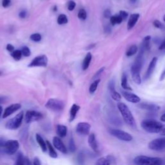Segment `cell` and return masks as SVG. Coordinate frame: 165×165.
Returning a JSON list of instances; mask_svg holds the SVG:
<instances>
[{
	"label": "cell",
	"instance_id": "cell-50",
	"mask_svg": "<svg viewBox=\"0 0 165 165\" xmlns=\"http://www.w3.org/2000/svg\"><path fill=\"white\" fill-rule=\"evenodd\" d=\"M159 134L161 135H163V136L165 137V125H163L161 132H159Z\"/></svg>",
	"mask_w": 165,
	"mask_h": 165
},
{
	"label": "cell",
	"instance_id": "cell-53",
	"mask_svg": "<svg viewBox=\"0 0 165 165\" xmlns=\"http://www.w3.org/2000/svg\"><path fill=\"white\" fill-rule=\"evenodd\" d=\"M160 120H161V121H163V122H165V113L163 114V115L161 116V118H160Z\"/></svg>",
	"mask_w": 165,
	"mask_h": 165
},
{
	"label": "cell",
	"instance_id": "cell-21",
	"mask_svg": "<svg viewBox=\"0 0 165 165\" xmlns=\"http://www.w3.org/2000/svg\"><path fill=\"white\" fill-rule=\"evenodd\" d=\"M139 16H140L139 14H132L130 16L129 20H128V24H127L128 30H130L133 28V27H134L136 23L139 20Z\"/></svg>",
	"mask_w": 165,
	"mask_h": 165
},
{
	"label": "cell",
	"instance_id": "cell-24",
	"mask_svg": "<svg viewBox=\"0 0 165 165\" xmlns=\"http://www.w3.org/2000/svg\"><path fill=\"white\" fill-rule=\"evenodd\" d=\"M36 141H37V142H38V143L40 146V147H41V150H42L43 152H46V151H47V143H46V142L43 139V137H41L39 134H37L36 135Z\"/></svg>",
	"mask_w": 165,
	"mask_h": 165
},
{
	"label": "cell",
	"instance_id": "cell-8",
	"mask_svg": "<svg viewBox=\"0 0 165 165\" xmlns=\"http://www.w3.org/2000/svg\"><path fill=\"white\" fill-rule=\"evenodd\" d=\"M65 104L61 100L50 99L45 104V107L54 112H60L64 108Z\"/></svg>",
	"mask_w": 165,
	"mask_h": 165
},
{
	"label": "cell",
	"instance_id": "cell-47",
	"mask_svg": "<svg viewBox=\"0 0 165 165\" xmlns=\"http://www.w3.org/2000/svg\"><path fill=\"white\" fill-rule=\"evenodd\" d=\"M33 165H41L39 159L38 157L34 158L33 161Z\"/></svg>",
	"mask_w": 165,
	"mask_h": 165
},
{
	"label": "cell",
	"instance_id": "cell-39",
	"mask_svg": "<svg viewBox=\"0 0 165 165\" xmlns=\"http://www.w3.org/2000/svg\"><path fill=\"white\" fill-rule=\"evenodd\" d=\"M77 162H78L79 164L83 165L85 162V157H84V154H82V152H81L79 154L78 157H77Z\"/></svg>",
	"mask_w": 165,
	"mask_h": 165
},
{
	"label": "cell",
	"instance_id": "cell-32",
	"mask_svg": "<svg viewBox=\"0 0 165 165\" xmlns=\"http://www.w3.org/2000/svg\"><path fill=\"white\" fill-rule=\"evenodd\" d=\"M68 23V18L67 16L65 14L59 15L58 18V23L59 25H64Z\"/></svg>",
	"mask_w": 165,
	"mask_h": 165
},
{
	"label": "cell",
	"instance_id": "cell-42",
	"mask_svg": "<svg viewBox=\"0 0 165 165\" xmlns=\"http://www.w3.org/2000/svg\"><path fill=\"white\" fill-rule=\"evenodd\" d=\"M76 7V3L74 1H70L68 3V11H72Z\"/></svg>",
	"mask_w": 165,
	"mask_h": 165
},
{
	"label": "cell",
	"instance_id": "cell-26",
	"mask_svg": "<svg viewBox=\"0 0 165 165\" xmlns=\"http://www.w3.org/2000/svg\"><path fill=\"white\" fill-rule=\"evenodd\" d=\"M46 143H47V148L48 150V154L52 158H57L58 157V154L56 152V150H54V148L53 147V146L51 145V143H50L48 141H46Z\"/></svg>",
	"mask_w": 165,
	"mask_h": 165
},
{
	"label": "cell",
	"instance_id": "cell-14",
	"mask_svg": "<svg viewBox=\"0 0 165 165\" xmlns=\"http://www.w3.org/2000/svg\"><path fill=\"white\" fill-rule=\"evenodd\" d=\"M21 107V105L19 103H15L10 105V106L8 107L5 110V111L2 115L3 118L5 119L8 117V116H10L12 114L16 112L18 110L20 109Z\"/></svg>",
	"mask_w": 165,
	"mask_h": 165
},
{
	"label": "cell",
	"instance_id": "cell-17",
	"mask_svg": "<svg viewBox=\"0 0 165 165\" xmlns=\"http://www.w3.org/2000/svg\"><path fill=\"white\" fill-rule=\"evenodd\" d=\"M108 90L110 92V94H111V97L114 100L116 101H121V95L116 90L115 85H114V82L113 81H110L108 84Z\"/></svg>",
	"mask_w": 165,
	"mask_h": 165
},
{
	"label": "cell",
	"instance_id": "cell-9",
	"mask_svg": "<svg viewBox=\"0 0 165 165\" xmlns=\"http://www.w3.org/2000/svg\"><path fill=\"white\" fill-rule=\"evenodd\" d=\"M148 148L156 152H160L165 150V137L151 141L148 143Z\"/></svg>",
	"mask_w": 165,
	"mask_h": 165
},
{
	"label": "cell",
	"instance_id": "cell-54",
	"mask_svg": "<svg viewBox=\"0 0 165 165\" xmlns=\"http://www.w3.org/2000/svg\"><path fill=\"white\" fill-rule=\"evenodd\" d=\"M3 114V108L2 106H0V116L2 115Z\"/></svg>",
	"mask_w": 165,
	"mask_h": 165
},
{
	"label": "cell",
	"instance_id": "cell-43",
	"mask_svg": "<svg viewBox=\"0 0 165 165\" xmlns=\"http://www.w3.org/2000/svg\"><path fill=\"white\" fill-rule=\"evenodd\" d=\"M104 69H105V67H102V68H101L100 69H99L98 71L97 72H96L95 74H94V77H93V78H92V79H95L96 78H97V77H98L103 72V71L104 70Z\"/></svg>",
	"mask_w": 165,
	"mask_h": 165
},
{
	"label": "cell",
	"instance_id": "cell-36",
	"mask_svg": "<svg viewBox=\"0 0 165 165\" xmlns=\"http://www.w3.org/2000/svg\"><path fill=\"white\" fill-rule=\"evenodd\" d=\"M77 16H78L79 19L85 20H86V18L87 17L86 12L85 11V10H84V9H81V10L78 12V15H77Z\"/></svg>",
	"mask_w": 165,
	"mask_h": 165
},
{
	"label": "cell",
	"instance_id": "cell-13",
	"mask_svg": "<svg viewBox=\"0 0 165 165\" xmlns=\"http://www.w3.org/2000/svg\"><path fill=\"white\" fill-rule=\"evenodd\" d=\"M91 125L86 122H81L76 126V132L82 135H86L90 134Z\"/></svg>",
	"mask_w": 165,
	"mask_h": 165
},
{
	"label": "cell",
	"instance_id": "cell-55",
	"mask_svg": "<svg viewBox=\"0 0 165 165\" xmlns=\"http://www.w3.org/2000/svg\"><path fill=\"white\" fill-rule=\"evenodd\" d=\"M129 1H130L131 3H134L136 2L137 0H129Z\"/></svg>",
	"mask_w": 165,
	"mask_h": 165
},
{
	"label": "cell",
	"instance_id": "cell-23",
	"mask_svg": "<svg viewBox=\"0 0 165 165\" xmlns=\"http://www.w3.org/2000/svg\"><path fill=\"white\" fill-rule=\"evenodd\" d=\"M56 134L59 137H65L67 134V127L65 125H58L56 128Z\"/></svg>",
	"mask_w": 165,
	"mask_h": 165
},
{
	"label": "cell",
	"instance_id": "cell-5",
	"mask_svg": "<svg viewBox=\"0 0 165 165\" xmlns=\"http://www.w3.org/2000/svg\"><path fill=\"white\" fill-rule=\"evenodd\" d=\"M23 112L21 111L19 114H17L16 116L9 120L5 125L7 129L8 130H16L20 128L23 120Z\"/></svg>",
	"mask_w": 165,
	"mask_h": 165
},
{
	"label": "cell",
	"instance_id": "cell-22",
	"mask_svg": "<svg viewBox=\"0 0 165 165\" xmlns=\"http://www.w3.org/2000/svg\"><path fill=\"white\" fill-rule=\"evenodd\" d=\"M79 110H80V107L79 106V105H77L76 104H74L72 105L70 111V119H69L70 122H72L75 120L77 114Z\"/></svg>",
	"mask_w": 165,
	"mask_h": 165
},
{
	"label": "cell",
	"instance_id": "cell-20",
	"mask_svg": "<svg viewBox=\"0 0 165 165\" xmlns=\"http://www.w3.org/2000/svg\"><path fill=\"white\" fill-rule=\"evenodd\" d=\"M88 143L90 147L95 152H98L99 151V146L96 137L94 134H90L89 136Z\"/></svg>",
	"mask_w": 165,
	"mask_h": 165
},
{
	"label": "cell",
	"instance_id": "cell-37",
	"mask_svg": "<svg viewBox=\"0 0 165 165\" xmlns=\"http://www.w3.org/2000/svg\"><path fill=\"white\" fill-rule=\"evenodd\" d=\"M21 51L22 55H23V56L25 57H28V56H30V54H31V52H30L29 48L27 47H23Z\"/></svg>",
	"mask_w": 165,
	"mask_h": 165
},
{
	"label": "cell",
	"instance_id": "cell-31",
	"mask_svg": "<svg viewBox=\"0 0 165 165\" xmlns=\"http://www.w3.org/2000/svg\"><path fill=\"white\" fill-rule=\"evenodd\" d=\"M150 39H151V36H146V37L143 39V45H142V47H143L145 50L150 49Z\"/></svg>",
	"mask_w": 165,
	"mask_h": 165
},
{
	"label": "cell",
	"instance_id": "cell-41",
	"mask_svg": "<svg viewBox=\"0 0 165 165\" xmlns=\"http://www.w3.org/2000/svg\"><path fill=\"white\" fill-rule=\"evenodd\" d=\"M120 14V16L121 17V18L123 19V20H126L128 16H129V14H128V13L125 11H121L120 12V14Z\"/></svg>",
	"mask_w": 165,
	"mask_h": 165
},
{
	"label": "cell",
	"instance_id": "cell-15",
	"mask_svg": "<svg viewBox=\"0 0 165 165\" xmlns=\"http://www.w3.org/2000/svg\"><path fill=\"white\" fill-rule=\"evenodd\" d=\"M122 95L127 101L130 102L132 103H138L140 102L141 99L138 95L136 94H132L131 92H128L126 91H122L121 92Z\"/></svg>",
	"mask_w": 165,
	"mask_h": 165
},
{
	"label": "cell",
	"instance_id": "cell-3",
	"mask_svg": "<svg viewBox=\"0 0 165 165\" xmlns=\"http://www.w3.org/2000/svg\"><path fill=\"white\" fill-rule=\"evenodd\" d=\"M141 126L146 132L151 134H157L161 132L163 125L157 121L152 120H146L141 122Z\"/></svg>",
	"mask_w": 165,
	"mask_h": 165
},
{
	"label": "cell",
	"instance_id": "cell-45",
	"mask_svg": "<svg viewBox=\"0 0 165 165\" xmlns=\"http://www.w3.org/2000/svg\"><path fill=\"white\" fill-rule=\"evenodd\" d=\"M10 4H11V0H3L2 5L3 7L6 8L10 5Z\"/></svg>",
	"mask_w": 165,
	"mask_h": 165
},
{
	"label": "cell",
	"instance_id": "cell-35",
	"mask_svg": "<svg viewBox=\"0 0 165 165\" xmlns=\"http://www.w3.org/2000/svg\"><path fill=\"white\" fill-rule=\"evenodd\" d=\"M30 38L32 41H35V42H39V41H40L41 39V36L40 34L35 33V34H32L30 36Z\"/></svg>",
	"mask_w": 165,
	"mask_h": 165
},
{
	"label": "cell",
	"instance_id": "cell-6",
	"mask_svg": "<svg viewBox=\"0 0 165 165\" xmlns=\"http://www.w3.org/2000/svg\"><path fill=\"white\" fill-rule=\"evenodd\" d=\"M108 132L111 135L115 137L116 138L119 140L125 142H130L133 139V137L132 135L125 131L116 129V128H109Z\"/></svg>",
	"mask_w": 165,
	"mask_h": 165
},
{
	"label": "cell",
	"instance_id": "cell-25",
	"mask_svg": "<svg viewBox=\"0 0 165 165\" xmlns=\"http://www.w3.org/2000/svg\"><path fill=\"white\" fill-rule=\"evenodd\" d=\"M92 58V54L90 52H89L86 54V56L83 60V62H82V70H86L87 68H89V67L90 65V63L91 62Z\"/></svg>",
	"mask_w": 165,
	"mask_h": 165
},
{
	"label": "cell",
	"instance_id": "cell-16",
	"mask_svg": "<svg viewBox=\"0 0 165 165\" xmlns=\"http://www.w3.org/2000/svg\"><path fill=\"white\" fill-rule=\"evenodd\" d=\"M53 145L54 147L56 148L57 150H58L59 152L61 153L65 154L67 153V150L66 146L63 143L61 139L58 137H54L53 138Z\"/></svg>",
	"mask_w": 165,
	"mask_h": 165
},
{
	"label": "cell",
	"instance_id": "cell-56",
	"mask_svg": "<svg viewBox=\"0 0 165 165\" xmlns=\"http://www.w3.org/2000/svg\"><path fill=\"white\" fill-rule=\"evenodd\" d=\"M163 20H164V21L165 22V15L163 16Z\"/></svg>",
	"mask_w": 165,
	"mask_h": 165
},
{
	"label": "cell",
	"instance_id": "cell-33",
	"mask_svg": "<svg viewBox=\"0 0 165 165\" xmlns=\"http://www.w3.org/2000/svg\"><path fill=\"white\" fill-rule=\"evenodd\" d=\"M11 56L15 59L16 61H19L20 60V59L21 58L22 56V53L21 50H14L13 52L11 54Z\"/></svg>",
	"mask_w": 165,
	"mask_h": 165
},
{
	"label": "cell",
	"instance_id": "cell-57",
	"mask_svg": "<svg viewBox=\"0 0 165 165\" xmlns=\"http://www.w3.org/2000/svg\"><path fill=\"white\" fill-rule=\"evenodd\" d=\"M2 75V72H0V76H1Z\"/></svg>",
	"mask_w": 165,
	"mask_h": 165
},
{
	"label": "cell",
	"instance_id": "cell-19",
	"mask_svg": "<svg viewBox=\"0 0 165 165\" xmlns=\"http://www.w3.org/2000/svg\"><path fill=\"white\" fill-rule=\"evenodd\" d=\"M139 107L141 109L146 110V111H148L150 112H157L160 109V107L158 105L147 103H140L139 104Z\"/></svg>",
	"mask_w": 165,
	"mask_h": 165
},
{
	"label": "cell",
	"instance_id": "cell-10",
	"mask_svg": "<svg viewBox=\"0 0 165 165\" xmlns=\"http://www.w3.org/2000/svg\"><path fill=\"white\" fill-rule=\"evenodd\" d=\"M43 117V114L41 112L35 111H29L25 114V122L26 123L36 122L41 120Z\"/></svg>",
	"mask_w": 165,
	"mask_h": 165
},
{
	"label": "cell",
	"instance_id": "cell-38",
	"mask_svg": "<svg viewBox=\"0 0 165 165\" xmlns=\"http://www.w3.org/2000/svg\"><path fill=\"white\" fill-rule=\"evenodd\" d=\"M69 150H70V152L71 153H74L76 150V145H75L74 141V139H73V138H71L69 141Z\"/></svg>",
	"mask_w": 165,
	"mask_h": 165
},
{
	"label": "cell",
	"instance_id": "cell-29",
	"mask_svg": "<svg viewBox=\"0 0 165 165\" xmlns=\"http://www.w3.org/2000/svg\"><path fill=\"white\" fill-rule=\"evenodd\" d=\"M137 50H138V47H137V46L136 45H133L130 46L129 48H128L126 51V56L131 57L132 56H134V54L137 53Z\"/></svg>",
	"mask_w": 165,
	"mask_h": 165
},
{
	"label": "cell",
	"instance_id": "cell-4",
	"mask_svg": "<svg viewBox=\"0 0 165 165\" xmlns=\"http://www.w3.org/2000/svg\"><path fill=\"white\" fill-rule=\"evenodd\" d=\"M134 163L135 165H163V159L160 157L138 155L135 157Z\"/></svg>",
	"mask_w": 165,
	"mask_h": 165
},
{
	"label": "cell",
	"instance_id": "cell-27",
	"mask_svg": "<svg viewBox=\"0 0 165 165\" xmlns=\"http://www.w3.org/2000/svg\"><path fill=\"white\" fill-rule=\"evenodd\" d=\"M121 86L124 90H130V91L132 90V89L128 83L127 77L125 74H123L122 76V77H121Z\"/></svg>",
	"mask_w": 165,
	"mask_h": 165
},
{
	"label": "cell",
	"instance_id": "cell-30",
	"mask_svg": "<svg viewBox=\"0 0 165 165\" xmlns=\"http://www.w3.org/2000/svg\"><path fill=\"white\" fill-rule=\"evenodd\" d=\"M100 82V79H95L92 83L91 84L90 88H89V92L90 94H94L95 92L96 91V90H97L98 89V85Z\"/></svg>",
	"mask_w": 165,
	"mask_h": 165
},
{
	"label": "cell",
	"instance_id": "cell-48",
	"mask_svg": "<svg viewBox=\"0 0 165 165\" xmlns=\"http://www.w3.org/2000/svg\"><path fill=\"white\" fill-rule=\"evenodd\" d=\"M159 48L161 50H165V39L161 43V45H160Z\"/></svg>",
	"mask_w": 165,
	"mask_h": 165
},
{
	"label": "cell",
	"instance_id": "cell-40",
	"mask_svg": "<svg viewBox=\"0 0 165 165\" xmlns=\"http://www.w3.org/2000/svg\"><path fill=\"white\" fill-rule=\"evenodd\" d=\"M153 25L155 27V28L157 29H163V25L161 21H159V20H155L153 22Z\"/></svg>",
	"mask_w": 165,
	"mask_h": 165
},
{
	"label": "cell",
	"instance_id": "cell-12",
	"mask_svg": "<svg viewBox=\"0 0 165 165\" xmlns=\"http://www.w3.org/2000/svg\"><path fill=\"white\" fill-rule=\"evenodd\" d=\"M117 159L113 155H107L99 158L95 165H116Z\"/></svg>",
	"mask_w": 165,
	"mask_h": 165
},
{
	"label": "cell",
	"instance_id": "cell-46",
	"mask_svg": "<svg viewBox=\"0 0 165 165\" xmlns=\"http://www.w3.org/2000/svg\"><path fill=\"white\" fill-rule=\"evenodd\" d=\"M7 50L9 52H13L14 51V47L11 44H8L7 45Z\"/></svg>",
	"mask_w": 165,
	"mask_h": 165
},
{
	"label": "cell",
	"instance_id": "cell-7",
	"mask_svg": "<svg viewBox=\"0 0 165 165\" xmlns=\"http://www.w3.org/2000/svg\"><path fill=\"white\" fill-rule=\"evenodd\" d=\"M20 143L17 140H8L6 141L3 146V150L8 155L14 154L19 149Z\"/></svg>",
	"mask_w": 165,
	"mask_h": 165
},
{
	"label": "cell",
	"instance_id": "cell-52",
	"mask_svg": "<svg viewBox=\"0 0 165 165\" xmlns=\"http://www.w3.org/2000/svg\"><path fill=\"white\" fill-rule=\"evenodd\" d=\"M7 100V98L6 97H4V96H0V103H5Z\"/></svg>",
	"mask_w": 165,
	"mask_h": 165
},
{
	"label": "cell",
	"instance_id": "cell-11",
	"mask_svg": "<svg viewBox=\"0 0 165 165\" xmlns=\"http://www.w3.org/2000/svg\"><path fill=\"white\" fill-rule=\"evenodd\" d=\"M48 64V58L47 56L43 54L36 57L29 65V67H47Z\"/></svg>",
	"mask_w": 165,
	"mask_h": 165
},
{
	"label": "cell",
	"instance_id": "cell-1",
	"mask_svg": "<svg viewBox=\"0 0 165 165\" xmlns=\"http://www.w3.org/2000/svg\"><path fill=\"white\" fill-rule=\"evenodd\" d=\"M143 54L144 50L141 49L139 55L136 58L134 64L131 67V75L132 79L137 85L141 84L140 71L143 63Z\"/></svg>",
	"mask_w": 165,
	"mask_h": 165
},
{
	"label": "cell",
	"instance_id": "cell-28",
	"mask_svg": "<svg viewBox=\"0 0 165 165\" xmlns=\"http://www.w3.org/2000/svg\"><path fill=\"white\" fill-rule=\"evenodd\" d=\"M123 21V20L121 18V17L120 16V14L112 16L111 18H110V21H111V23L112 25L121 24Z\"/></svg>",
	"mask_w": 165,
	"mask_h": 165
},
{
	"label": "cell",
	"instance_id": "cell-2",
	"mask_svg": "<svg viewBox=\"0 0 165 165\" xmlns=\"http://www.w3.org/2000/svg\"><path fill=\"white\" fill-rule=\"evenodd\" d=\"M117 108L121 114L124 121L125 122L126 125L130 127L135 128L136 123L134 117L127 105L123 103L119 102L117 103Z\"/></svg>",
	"mask_w": 165,
	"mask_h": 165
},
{
	"label": "cell",
	"instance_id": "cell-49",
	"mask_svg": "<svg viewBox=\"0 0 165 165\" xmlns=\"http://www.w3.org/2000/svg\"><path fill=\"white\" fill-rule=\"evenodd\" d=\"M26 16V12L23 11H21L20 12L19 14V16L21 17V18H25Z\"/></svg>",
	"mask_w": 165,
	"mask_h": 165
},
{
	"label": "cell",
	"instance_id": "cell-34",
	"mask_svg": "<svg viewBox=\"0 0 165 165\" xmlns=\"http://www.w3.org/2000/svg\"><path fill=\"white\" fill-rule=\"evenodd\" d=\"M25 159L21 154H19L17 155L16 161L14 165H25Z\"/></svg>",
	"mask_w": 165,
	"mask_h": 165
},
{
	"label": "cell",
	"instance_id": "cell-18",
	"mask_svg": "<svg viewBox=\"0 0 165 165\" xmlns=\"http://www.w3.org/2000/svg\"><path fill=\"white\" fill-rule=\"evenodd\" d=\"M157 63V58L154 57L149 64L147 71H146V74L145 76V79H148V78H150V76H152V74H153L154 70H155V67H156Z\"/></svg>",
	"mask_w": 165,
	"mask_h": 165
},
{
	"label": "cell",
	"instance_id": "cell-44",
	"mask_svg": "<svg viewBox=\"0 0 165 165\" xmlns=\"http://www.w3.org/2000/svg\"><path fill=\"white\" fill-rule=\"evenodd\" d=\"M104 16L106 18H111L112 16V14H111V11H110L109 9H107V10H105L104 12Z\"/></svg>",
	"mask_w": 165,
	"mask_h": 165
},
{
	"label": "cell",
	"instance_id": "cell-51",
	"mask_svg": "<svg viewBox=\"0 0 165 165\" xmlns=\"http://www.w3.org/2000/svg\"><path fill=\"white\" fill-rule=\"evenodd\" d=\"M164 79H165V68H164V70L163 71L159 79H160V81H163Z\"/></svg>",
	"mask_w": 165,
	"mask_h": 165
}]
</instances>
